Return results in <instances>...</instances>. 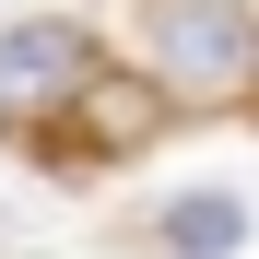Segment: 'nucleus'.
I'll return each mask as SVG.
<instances>
[{
    "mask_svg": "<svg viewBox=\"0 0 259 259\" xmlns=\"http://www.w3.org/2000/svg\"><path fill=\"white\" fill-rule=\"evenodd\" d=\"M165 247H177V259H236L247 247V200H224V189L165 200Z\"/></svg>",
    "mask_w": 259,
    "mask_h": 259,
    "instance_id": "nucleus-3",
    "label": "nucleus"
},
{
    "mask_svg": "<svg viewBox=\"0 0 259 259\" xmlns=\"http://www.w3.org/2000/svg\"><path fill=\"white\" fill-rule=\"evenodd\" d=\"M142 71L177 106H247L259 95V12L247 0H142Z\"/></svg>",
    "mask_w": 259,
    "mask_h": 259,
    "instance_id": "nucleus-1",
    "label": "nucleus"
},
{
    "mask_svg": "<svg viewBox=\"0 0 259 259\" xmlns=\"http://www.w3.org/2000/svg\"><path fill=\"white\" fill-rule=\"evenodd\" d=\"M95 24H71V12H24V24H0V130L12 142H35V130H59L82 95H95Z\"/></svg>",
    "mask_w": 259,
    "mask_h": 259,
    "instance_id": "nucleus-2",
    "label": "nucleus"
}]
</instances>
